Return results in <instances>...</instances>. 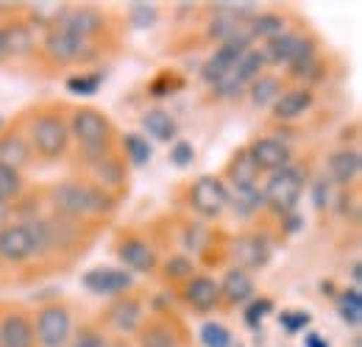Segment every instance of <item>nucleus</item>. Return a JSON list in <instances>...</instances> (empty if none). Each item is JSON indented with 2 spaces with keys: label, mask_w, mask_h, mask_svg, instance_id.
Returning <instances> with one entry per match:
<instances>
[{
  "label": "nucleus",
  "mask_w": 362,
  "mask_h": 347,
  "mask_svg": "<svg viewBox=\"0 0 362 347\" xmlns=\"http://www.w3.org/2000/svg\"><path fill=\"white\" fill-rule=\"evenodd\" d=\"M120 150H123V162L129 167H145L153 159V147H151V142L139 130H132V133L120 136Z\"/></svg>",
  "instance_id": "obj_30"
},
{
  "label": "nucleus",
  "mask_w": 362,
  "mask_h": 347,
  "mask_svg": "<svg viewBox=\"0 0 362 347\" xmlns=\"http://www.w3.org/2000/svg\"><path fill=\"white\" fill-rule=\"evenodd\" d=\"M159 20V6L156 3H129V23L145 31V28H153Z\"/></svg>",
  "instance_id": "obj_37"
},
{
  "label": "nucleus",
  "mask_w": 362,
  "mask_h": 347,
  "mask_svg": "<svg viewBox=\"0 0 362 347\" xmlns=\"http://www.w3.org/2000/svg\"><path fill=\"white\" fill-rule=\"evenodd\" d=\"M181 300L187 308H192L195 314H212L215 308H221V284L209 275H192L187 284H181Z\"/></svg>",
  "instance_id": "obj_15"
},
{
  "label": "nucleus",
  "mask_w": 362,
  "mask_h": 347,
  "mask_svg": "<svg viewBox=\"0 0 362 347\" xmlns=\"http://www.w3.org/2000/svg\"><path fill=\"white\" fill-rule=\"evenodd\" d=\"M31 159H34V153H31V145L23 130L11 128L0 133V164L23 173L31 164Z\"/></svg>",
  "instance_id": "obj_25"
},
{
  "label": "nucleus",
  "mask_w": 362,
  "mask_h": 347,
  "mask_svg": "<svg viewBox=\"0 0 362 347\" xmlns=\"http://www.w3.org/2000/svg\"><path fill=\"white\" fill-rule=\"evenodd\" d=\"M301 195H304V173L296 164L271 173L268 175V183L262 186L265 209L273 212L279 219L284 217V214H290V212H296Z\"/></svg>",
  "instance_id": "obj_4"
},
{
  "label": "nucleus",
  "mask_w": 362,
  "mask_h": 347,
  "mask_svg": "<svg viewBox=\"0 0 362 347\" xmlns=\"http://www.w3.org/2000/svg\"><path fill=\"white\" fill-rule=\"evenodd\" d=\"M251 47H254L251 42L218 44V47L206 56V61L201 64V81H204L206 87H215L221 78H226L228 73H234V70H237V64H240L243 53H245V50H251Z\"/></svg>",
  "instance_id": "obj_12"
},
{
  "label": "nucleus",
  "mask_w": 362,
  "mask_h": 347,
  "mask_svg": "<svg viewBox=\"0 0 362 347\" xmlns=\"http://www.w3.org/2000/svg\"><path fill=\"white\" fill-rule=\"evenodd\" d=\"M326 170H329V183H332V186H340V189L354 186L362 173L360 150H354V147L334 150V153L329 156V162H326Z\"/></svg>",
  "instance_id": "obj_20"
},
{
  "label": "nucleus",
  "mask_w": 362,
  "mask_h": 347,
  "mask_svg": "<svg viewBox=\"0 0 362 347\" xmlns=\"http://www.w3.org/2000/svg\"><path fill=\"white\" fill-rule=\"evenodd\" d=\"M109 347H112V345H109ZM115 347H123V345H115Z\"/></svg>",
  "instance_id": "obj_53"
},
{
  "label": "nucleus",
  "mask_w": 362,
  "mask_h": 347,
  "mask_svg": "<svg viewBox=\"0 0 362 347\" xmlns=\"http://www.w3.org/2000/svg\"><path fill=\"white\" fill-rule=\"evenodd\" d=\"M34 319V342L37 347H67L73 339V314L62 300L40 305Z\"/></svg>",
  "instance_id": "obj_6"
},
{
  "label": "nucleus",
  "mask_w": 362,
  "mask_h": 347,
  "mask_svg": "<svg viewBox=\"0 0 362 347\" xmlns=\"http://www.w3.org/2000/svg\"><path fill=\"white\" fill-rule=\"evenodd\" d=\"M276 319H279V328H284L287 334H304L310 328V322H313L310 311H301V308H287Z\"/></svg>",
  "instance_id": "obj_42"
},
{
  "label": "nucleus",
  "mask_w": 362,
  "mask_h": 347,
  "mask_svg": "<svg viewBox=\"0 0 362 347\" xmlns=\"http://www.w3.org/2000/svg\"><path fill=\"white\" fill-rule=\"evenodd\" d=\"M28 145H31V153L42 162H59L67 156L70 145H73V136H70V123L67 117L59 111V109H45L40 111L25 133Z\"/></svg>",
  "instance_id": "obj_3"
},
{
  "label": "nucleus",
  "mask_w": 362,
  "mask_h": 347,
  "mask_svg": "<svg viewBox=\"0 0 362 347\" xmlns=\"http://www.w3.org/2000/svg\"><path fill=\"white\" fill-rule=\"evenodd\" d=\"M265 67H268V64H265L259 47H251V50L243 53V59H240V64H237V75H240L245 84H251V81H257V78L265 73Z\"/></svg>",
  "instance_id": "obj_36"
},
{
  "label": "nucleus",
  "mask_w": 362,
  "mask_h": 347,
  "mask_svg": "<svg viewBox=\"0 0 362 347\" xmlns=\"http://www.w3.org/2000/svg\"><path fill=\"white\" fill-rule=\"evenodd\" d=\"M310 34H298V31H284L281 37H276L271 42H265L259 47L262 59L268 67H290L296 61V56L301 53V47L307 42Z\"/></svg>",
  "instance_id": "obj_22"
},
{
  "label": "nucleus",
  "mask_w": 362,
  "mask_h": 347,
  "mask_svg": "<svg viewBox=\"0 0 362 347\" xmlns=\"http://www.w3.org/2000/svg\"><path fill=\"white\" fill-rule=\"evenodd\" d=\"M231 256H234V267L251 272V269H262L273 256V245L268 233L251 231V233H240L231 245Z\"/></svg>",
  "instance_id": "obj_13"
},
{
  "label": "nucleus",
  "mask_w": 362,
  "mask_h": 347,
  "mask_svg": "<svg viewBox=\"0 0 362 347\" xmlns=\"http://www.w3.org/2000/svg\"><path fill=\"white\" fill-rule=\"evenodd\" d=\"M67 347H109V339H106V334H103L98 325H84V328L70 339Z\"/></svg>",
  "instance_id": "obj_43"
},
{
  "label": "nucleus",
  "mask_w": 362,
  "mask_h": 347,
  "mask_svg": "<svg viewBox=\"0 0 362 347\" xmlns=\"http://www.w3.org/2000/svg\"><path fill=\"white\" fill-rule=\"evenodd\" d=\"M245 92L251 95V103L257 109H271L273 103L279 100V95L284 92V81L279 75H273V73H262L257 81L248 84Z\"/></svg>",
  "instance_id": "obj_29"
},
{
  "label": "nucleus",
  "mask_w": 362,
  "mask_h": 347,
  "mask_svg": "<svg viewBox=\"0 0 362 347\" xmlns=\"http://www.w3.org/2000/svg\"><path fill=\"white\" fill-rule=\"evenodd\" d=\"M281 228H284V233H298L304 228V217L298 212H290L281 217Z\"/></svg>",
  "instance_id": "obj_47"
},
{
  "label": "nucleus",
  "mask_w": 362,
  "mask_h": 347,
  "mask_svg": "<svg viewBox=\"0 0 362 347\" xmlns=\"http://www.w3.org/2000/svg\"><path fill=\"white\" fill-rule=\"evenodd\" d=\"M81 286L95 298L115 300V298L129 295L134 289V275L123 267H92L90 272H84Z\"/></svg>",
  "instance_id": "obj_9"
},
{
  "label": "nucleus",
  "mask_w": 362,
  "mask_h": 347,
  "mask_svg": "<svg viewBox=\"0 0 362 347\" xmlns=\"http://www.w3.org/2000/svg\"><path fill=\"white\" fill-rule=\"evenodd\" d=\"M287 31V17L279 14V11H259L251 23H248V34L251 39L257 42H271L276 37H281Z\"/></svg>",
  "instance_id": "obj_28"
},
{
  "label": "nucleus",
  "mask_w": 362,
  "mask_h": 347,
  "mask_svg": "<svg viewBox=\"0 0 362 347\" xmlns=\"http://www.w3.org/2000/svg\"><path fill=\"white\" fill-rule=\"evenodd\" d=\"M25 192V181H23V173L0 164V203H17Z\"/></svg>",
  "instance_id": "obj_34"
},
{
  "label": "nucleus",
  "mask_w": 362,
  "mask_h": 347,
  "mask_svg": "<svg viewBox=\"0 0 362 347\" xmlns=\"http://www.w3.org/2000/svg\"><path fill=\"white\" fill-rule=\"evenodd\" d=\"M134 336L139 347H181V328L170 314H156L151 319L145 317Z\"/></svg>",
  "instance_id": "obj_16"
},
{
  "label": "nucleus",
  "mask_w": 362,
  "mask_h": 347,
  "mask_svg": "<svg viewBox=\"0 0 362 347\" xmlns=\"http://www.w3.org/2000/svg\"><path fill=\"white\" fill-rule=\"evenodd\" d=\"M142 126V136L151 142H162V145H173L179 139V120L168 111V109H148L139 117Z\"/></svg>",
  "instance_id": "obj_24"
},
{
  "label": "nucleus",
  "mask_w": 362,
  "mask_h": 347,
  "mask_svg": "<svg viewBox=\"0 0 362 347\" xmlns=\"http://www.w3.org/2000/svg\"><path fill=\"white\" fill-rule=\"evenodd\" d=\"M47 200L56 217L73 222L109 219L117 212V195L95 186L92 181H62L47 189Z\"/></svg>",
  "instance_id": "obj_1"
},
{
  "label": "nucleus",
  "mask_w": 362,
  "mask_h": 347,
  "mask_svg": "<svg viewBox=\"0 0 362 347\" xmlns=\"http://www.w3.org/2000/svg\"><path fill=\"white\" fill-rule=\"evenodd\" d=\"M237 347H243V345H237Z\"/></svg>",
  "instance_id": "obj_54"
},
{
  "label": "nucleus",
  "mask_w": 362,
  "mask_h": 347,
  "mask_svg": "<svg viewBox=\"0 0 362 347\" xmlns=\"http://www.w3.org/2000/svg\"><path fill=\"white\" fill-rule=\"evenodd\" d=\"M0 37L6 44V56L8 59H25L34 53V28L28 20L23 17H11L0 25Z\"/></svg>",
  "instance_id": "obj_23"
},
{
  "label": "nucleus",
  "mask_w": 362,
  "mask_h": 347,
  "mask_svg": "<svg viewBox=\"0 0 362 347\" xmlns=\"http://www.w3.org/2000/svg\"><path fill=\"white\" fill-rule=\"evenodd\" d=\"M3 61H8V56H6V44H3V37H0V64Z\"/></svg>",
  "instance_id": "obj_51"
},
{
  "label": "nucleus",
  "mask_w": 362,
  "mask_h": 347,
  "mask_svg": "<svg viewBox=\"0 0 362 347\" xmlns=\"http://www.w3.org/2000/svg\"><path fill=\"white\" fill-rule=\"evenodd\" d=\"M243 308H245V311H243V319H245V325L257 331V328L262 325V319H265V317H268V314L273 311V300H271V298H265V295H257L251 303L243 305Z\"/></svg>",
  "instance_id": "obj_40"
},
{
  "label": "nucleus",
  "mask_w": 362,
  "mask_h": 347,
  "mask_svg": "<svg viewBox=\"0 0 362 347\" xmlns=\"http://www.w3.org/2000/svg\"><path fill=\"white\" fill-rule=\"evenodd\" d=\"M103 322L117 331L120 336H132L139 331V325L145 322V305L136 295H120L103 311Z\"/></svg>",
  "instance_id": "obj_11"
},
{
  "label": "nucleus",
  "mask_w": 362,
  "mask_h": 347,
  "mask_svg": "<svg viewBox=\"0 0 362 347\" xmlns=\"http://www.w3.org/2000/svg\"><path fill=\"white\" fill-rule=\"evenodd\" d=\"M100 50L98 44H87L84 39H78L73 31H67L62 23L53 25L50 31H45L42 39V56L53 67H70V64H87L92 59H98Z\"/></svg>",
  "instance_id": "obj_5"
},
{
  "label": "nucleus",
  "mask_w": 362,
  "mask_h": 347,
  "mask_svg": "<svg viewBox=\"0 0 362 347\" xmlns=\"http://www.w3.org/2000/svg\"><path fill=\"white\" fill-rule=\"evenodd\" d=\"M106 23H109L106 14L100 8H95V6H73V8H67V14L62 20V25L67 31H73L78 39H84L87 44L100 42V37L106 34Z\"/></svg>",
  "instance_id": "obj_14"
},
{
  "label": "nucleus",
  "mask_w": 362,
  "mask_h": 347,
  "mask_svg": "<svg viewBox=\"0 0 362 347\" xmlns=\"http://www.w3.org/2000/svg\"><path fill=\"white\" fill-rule=\"evenodd\" d=\"M67 3H31L28 6V23L31 28H42V31H50L53 25H59L67 14Z\"/></svg>",
  "instance_id": "obj_32"
},
{
  "label": "nucleus",
  "mask_w": 362,
  "mask_h": 347,
  "mask_svg": "<svg viewBox=\"0 0 362 347\" xmlns=\"http://www.w3.org/2000/svg\"><path fill=\"white\" fill-rule=\"evenodd\" d=\"M3 130H6V117L0 114V133H3Z\"/></svg>",
  "instance_id": "obj_52"
},
{
  "label": "nucleus",
  "mask_w": 362,
  "mask_h": 347,
  "mask_svg": "<svg viewBox=\"0 0 362 347\" xmlns=\"http://www.w3.org/2000/svg\"><path fill=\"white\" fill-rule=\"evenodd\" d=\"M103 84V73H76L67 78V89L73 95H81V97H90L95 95Z\"/></svg>",
  "instance_id": "obj_39"
},
{
  "label": "nucleus",
  "mask_w": 362,
  "mask_h": 347,
  "mask_svg": "<svg viewBox=\"0 0 362 347\" xmlns=\"http://www.w3.org/2000/svg\"><path fill=\"white\" fill-rule=\"evenodd\" d=\"M228 209L240 219L257 217L265 209L262 200V189L259 186H248V189H228Z\"/></svg>",
  "instance_id": "obj_27"
},
{
  "label": "nucleus",
  "mask_w": 362,
  "mask_h": 347,
  "mask_svg": "<svg viewBox=\"0 0 362 347\" xmlns=\"http://www.w3.org/2000/svg\"><path fill=\"white\" fill-rule=\"evenodd\" d=\"M245 150L262 175H271L293 164V147L281 136H257Z\"/></svg>",
  "instance_id": "obj_10"
},
{
  "label": "nucleus",
  "mask_w": 362,
  "mask_h": 347,
  "mask_svg": "<svg viewBox=\"0 0 362 347\" xmlns=\"http://www.w3.org/2000/svg\"><path fill=\"white\" fill-rule=\"evenodd\" d=\"M360 284H362V264L354 261V264H351V286L360 289Z\"/></svg>",
  "instance_id": "obj_50"
},
{
  "label": "nucleus",
  "mask_w": 362,
  "mask_h": 347,
  "mask_svg": "<svg viewBox=\"0 0 362 347\" xmlns=\"http://www.w3.org/2000/svg\"><path fill=\"white\" fill-rule=\"evenodd\" d=\"M304 347H329V339L317 331H304Z\"/></svg>",
  "instance_id": "obj_48"
},
{
  "label": "nucleus",
  "mask_w": 362,
  "mask_h": 347,
  "mask_svg": "<svg viewBox=\"0 0 362 347\" xmlns=\"http://www.w3.org/2000/svg\"><path fill=\"white\" fill-rule=\"evenodd\" d=\"M0 347H37L34 319L25 308H6L0 314Z\"/></svg>",
  "instance_id": "obj_17"
},
{
  "label": "nucleus",
  "mask_w": 362,
  "mask_h": 347,
  "mask_svg": "<svg viewBox=\"0 0 362 347\" xmlns=\"http://www.w3.org/2000/svg\"><path fill=\"white\" fill-rule=\"evenodd\" d=\"M87 170H90L92 183L100 186V189H106V192H112V195H120L126 189L129 164L117 153H112V156H106V159H100L95 164H87Z\"/></svg>",
  "instance_id": "obj_18"
},
{
  "label": "nucleus",
  "mask_w": 362,
  "mask_h": 347,
  "mask_svg": "<svg viewBox=\"0 0 362 347\" xmlns=\"http://www.w3.org/2000/svg\"><path fill=\"white\" fill-rule=\"evenodd\" d=\"M115 256L120 259L123 269H129L132 275H134V272L151 275V272H156L159 264H162L156 248H153L145 236H139V233H123V236L117 239V245H115Z\"/></svg>",
  "instance_id": "obj_8"
},
{
  "label": "nucleus",
  "mask_w": 362,
  "mask_h": 347,
  "mask_svg": "<svg viewBox=\"0 0 362 347\" xmlns=\"http://www.w3.org/2000/svg\"><path fill=\"white\" fill-rule=\"evenodd\" d=\"M334 305H337V314L346 325L351 328H360L362 322V289H354V286H346L334 295Z\"/></svg>",
  "instance_id": "obj_31"
},
{
  "label": "nucleus",
  "mask_w": 362,
  "mask_h": 347,
  "mask_svg": "<svg viewBox=\"0 0 362 347\" xmlns=\"http://www.w3.org/2000/svg\"><path fill=\"white\" fill-rule=\"evenodd\" d=\"M70 123V136L78 145V159L81 164H95L112 153H117V130L112 120L95 109V106H76L67 117Z\"/></svg>",
  "instance_id": "obj_2"
},
{
  "label": "nucleus",
  "mask_w": 362,
  "mask_h": 347,
  "mask_svg": "<svg viewBox=\"0 0 362 347\" xmlns=\"http://www.w3.org/2000/svg\"><path fill=\"white\" fill-rule=\"evenodd\" d=\"M206 228L204 225H187V231H184V245H187V250H192V253H201L204 250V242H206Z\"/></svg>",
  "instance_id": "obj_45"
},
{
  "label": "nucleus",
  "mask_w": 362,
  "mask_h": 347,
  "mask_svg": "<svg viewBox=\"0 0 362 347\" xmlns=\"http://www.w3.org/2000/svg\"><path fill=\"white\" fill-rule=\"evenodd\" d=\"M8 222H14V206H8V203H0V231H3Z\"/></svg>",
  "instance_id": "obj_49"
},
{
  "label": "nucleus",
  "mask_w": 362,
  "mask_h": 347,
  "mask_svg": "<svg viewBox=\"0 0 362 347\" xmlns=\"http://www.w3.org/2000/svg\"><path fill=\"white\" fill-rule=\"evenodd\" d=\"M198 342H201L204 347H234V336H231V331H228L223 322L209 319V322L201 325V331H198Z\"/></svg>",
  "instance_id": "obj_35"
},
{
  "label": "nucleus",
  "mask_w": 362,
  "mask_h": 347,
  "mask_svg": "<svg viewBox=\"0 0 362 347\" xmlns=\"http://www.w3.org/2000/svg\"><path fill=\"white\" fill-rule=\"evenodd\" d=\"M195 162V147H192V142H187V139H176L173 145H170V164L173 167H189Z\"/></svg>",
  "instance_id": "obj_44"
},
{
  "label": "nucleus",
  "mask_w": 362,
  "mask_h": 347,
  "mask_svg": "<svg viewBox=\"0 0 362 347\" xmlns=\"http://www.w3.org/2000/svg\"><path fill=\"white\" fill-rule=\"evenodd\" d=\"M159 269H162V278L168 284H187L192 275H198L195 261L189 256H184V253H173L170 259H165L159 264Z\"/></svg>",
  "instance_id": "obj_33"
},
{
  "label": "nucleus",
  "mask_w": 362,
  "mask_h": 347,
  "mask_svg": "<svg viewBox=\"0 0 362 347\" xmlns=\"http://www.w3.org/2000/svg\"><path fill=\"white\" fill-rule=\"evenodd\" d=\"M218 284H221V300L228 308H237V305L243 308V305H248L257 298V286H254L251 272H245L240 267H228L223 281H218Z\"/></svg>",
  "instance_id": "obj_19"
},
{
  "label": "nucleus",
  "mask_w": 362,
  "mask_h": 347,
  "mask_svg": "<svg viewBox=\"0 0 362 347\" xmlns=\"http://www.w3.org/2000/svg\"><path fill=\"white\" fill-rule=\"evenodd\" d=\"M259 178H262V173H259L257 164L251 162L248 150L240 147V150L231 156V162L226 164L223 183H226L228 189H248V186H259Z\"/></svg>",
  "instance_id": "obj_26"
},
{
  "label": "nucleus",
  "mask_w": 362,
  "mask_h": 347,
  "mask_svg": "<svg viewBox=\"0 0 362 347\" xmlns=\"http://www.w3.org/2000/svg\"><path fill=\"white\" fill-rule=\"evenodd\" d=\"M315 106V92L307 87H284L279 95V100L271 106L273 117L281 123H293L298 117H304L310 109Z\"/></svg>",
  "instance_id": "obj_21"
},
{
  "label": "nucleus",
  "mask_w": 362,
  "mask_h": 347,
  "mask_svg": "<svg viewBox=\"0 0 362 347\" xmlns=\"http://www.w3.org/2000/svg\"><path fill=\"white\" fill-rule=\"evenodd\" d=\"M313 203H315L317 212L332 206V183H329V178H320V181L313 183Z\"/></svg>",
  "instance_id": "obj_46"
},
{
  "label": "nucleus",
  "mask_w": 362,
  "mask_h": 347,
  "mask_svg": "<svg viewBox=\"0 0 362 347\" xmlns=\"http://www.w3.org/2000/svg\"><path fill=\"white\" fill-rule=\"evenodd\" d=\"M187 206L204 219H218L228 212V186L221 175H201L189 183Z\"/></svg>",
  "instance_id": "obj_7"
},
{
  "label": "nucleus",
  "mask_w": 362,
  "mask_h": 347,
  "mask_svg": "<svg viewBox=\"0 0 362 347\" xmlns=\"http://www.w3.org/2000/svg\"><path fill=\"white\" fill-rule=\"evenodd\" d=\"M181 87H184V81H181L173 70H162V73L148 84V92H151V97L162 100V97H170V95Z\"/></svg>",
  "instance_id": "obj_38"
},
{
  "label": "nucleus",
  "mask_w": 362,
  "mask_h": 347,
  "mask_svg": "<svg viewBox=\"0 0 362 347\" xmlns=\"http://www.w3.org/2000/svg\"><path fill=\"white\" fill-rule=\"evenodd\" d=\"M245 89H248V84L237 75V70L234 73H228L226 78H221L215 87H212V95L218 97V100H237V97H243L245 95Z\"/></svg>",
  "instance_id": "obj_41"
}]
</instances>
